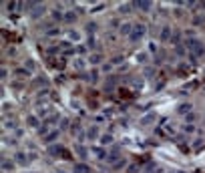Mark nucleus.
Here are the masks:
<instances>
[{
    "label": "nucleus",
    "instance_id": "nucleus-1",
    "mask_svg": "<svg viewBox=\"0 0 205 173\" xmlns=\"http://www.w3.org/2000/svg\"><path fill=\"white\" fill-rule=\"evenodd\" d=\"M143 34H145V24L137 22L135 26H133V34H131V36H133L135 40H139V39H141V36H143Z\"/></svg>",
    "mask_w": 205,
    "mask_h": 173
},
{
    "label": "nucleus",
    "instance_id": "nucleus-2",
    "mask_svg": "<svg viewBox=\"0 0 205 173\" xmlns=\"http://www.w3.org/2000/svg\"><path fill=\"white\" fill-rule=\"evenodd\" d=\"M101 143H102V145H109V143H113V135H101Z\"/></svg>",
    "mask_w": 205,
    "mask_h": 173
},
{
    "label": "nucleus",
    "instance_id": "nucleus-3",
    "mask_svg": "<svg viewBox=\"0 0 205 173\" xmlns=\"http://www.w3.org/2000/svg\"><path fill=\"white\" fill-rule=\"evenodd\" d=\"M57 137H58V131L54 129V133H48V135H46V137H44V141H46V143H50V141H54V139H57Z\"/></svg>",
    "mask_w": 205,
    "mask_h": 173
},
{
    "label": "nucleus",
    "instance_id": "nucleus-4",
    "mask_svg": "<svg viewBox=\"0 0 205 173\" xmlns=\"http://www.w3.org/2000/svg\"><path fill=\"white\" fill-rule=\"evenodd\" d=\"M203 22H205V16H203V14H197V16H195V20H193L195 26H201Z\"/></svg>",
    "mask_w": 205,
    "mask_h": 173
},
{
    "label": "nucleus",
    "instance_id": "nucleus-5",
    "mask_svg": "<svg viewBox=\"0 0 205 173\" xmlns=\"http://www.w3.org/2000/svg\"><path fill=\"white\" fill-rule=\"evenodd\" d=\"M161 39H163V40L165 39H171V28L169 26H165L163 30H161Z\"/></svg>",
    "mask_w": 205,
    "mask_h": 173
},
{
    "label": "nucleus",
    "instance_id": "nucleus-6",
    "mask_svg": "<svg viewBox=\"0 0 205 173\" xmlns=\"http://www.w3.org/2000/svg\"><path fill=\"white\" fill-rule=\"evenodd\" d=\"M12 167H14V165H12V161H10V159H4V161H2V169H6V171H10V169H12Z\"/></svg>",
    "mask_w": 205,
    "mask_h": 173
},
{
    "label": "nucleus",
    "instance_id": "nucleus-7",
    "mask_svg": "<svg viewBox=\"0 0 205 173\" xmlns=\"http://www.w3.org/2000/svg\"><path fill=\"white\" fill-rule=\"evenodd\" d=\"M65 20H66V22H75V20H76V14H75V12H66V14H65Z\"/></svg>",
    "mask_w": 205,
    "mask_h": 173
},
{
    "label": "nucleus",
    "instance_id": "nucleus-8",
    "mask_svg": "<svg viewBox=\"0 0 205 173\" xmlns=\"http://www.w3.org/2000/svg\"><path fill=\"white\" fill-rule=\"evenodd\" d=\"M16 161H18V165H26V155L18 153V155H16Z\"/></svg>",
    "mask_w": 205,
    "mask_h": 173
},
{
    "label": "nucleus",
    "instance_id": "nucleus-9",
    "mask_svg": "<svg viewBox=\"0 0 205 173\" xmlns=\"http://www.w3.org/2000/svg\"><path fill=\"white\" fill-rule=\"evenodd\" d=\"M89 62H91V65H97V62H101V54H93V57H89Z\"/></svg>",
    "mask_w": 205,
    "mask_h": 173
},
{
    "label": "nucleus",
    "instance_id": "nucleus-10",
    "mask_svg": "<svg viewBox=\"0 0 205 173\" xmlns=\"http://www.w3.org/2000/svg\"><path fill=\"white\" fill-rule=\"evenodd\" d=\"M71 36H72V40H76V43L80 40V34H79L76 30H71V32H68V39H71Z\"/></svg>",
    "mask_w": 205,
    "mask_h": 173
},
{
    "label": "nucleus",
    "instance_id": "nucleus-11",
    "mask_svg": "<svg viewBox=\"0 0 205 173\" xmlns=\"http://www.w3.org/2000/svg\"><path fill=\"white\" fill-rule=\"evenodd\" d=\"M183 131H185V133H193V125H191V123H187L185 127H183Z\"/></svg>",
    "mask_w": 205,
    "mask_h": 173
},
{
    "label": "nucleus",
    "instance_id": "nucleus-12",
    "mask_svg": "<svg viewBox=\"0 0 205 173\" xmlns=\"http://www.w3.org/2000/svg\"><path fill=\"white\" fill-rule=\"evenodd\" d=\"M193 119H195V113H187V117H185V121H187V123H191Z\"/></svg>",
    "mask_w": 205,
    "mask_h": 173
},
{
    "label": "nucleus",
    "instance_id": "nucleus-13",
    "mask_svg": "<svg viewBox=\"0 0 205 173\" xmlns=\"http://www.w3.org/2000/svg\"><path fill=\"white\" fill-rule=\"evenodd\" d=\"M137 6H139V8H143V10H147V8L151 6V4H147V2H139V4H137Z\"/></svg>",
    "mask_w": 205,
    "mask_h": 173
},
{
    "label": "nucleus",
    "instance_id": "nucleus-14",
    "mask_svg": "<svg viewBox=\"0 0 205 173\" xmlns=\"http://www.w3.org/2000/svg\"><path fill=\"white\" fill-rule=\"evenodd\" d=\"M129 24H123V26H121V32H123V34H127V32H129Z\"/></svg>",
    "mask_w": 205,
    "mask_h": 173
},
{
    "label": "nucleus",
    "instance_id": "nucleus-15",
    "mask_svg": "<svg viewBox=\"0 0 205 173\" xmlns=\"http://www.w3.org/2000/svg\"><path fill=\"white\" fill-rule=\"evenodd\" d=\"M111 69H113V66H111V65H102V66H101V71H102V73H109Z\"/></svg>",
    "mask_w": 205,
    "mask_h": 173
},
{
    "label": "nucleus",
    "instance_id": "nucleus-16",
    "mask_svg": "<svg viewBox=\"0 0 205 173\" xmlns=\"http://www.w3.org/2000/svg\"><path fill=\"white\" fill-rule=\"evenodd\" d=\"M89 137H91V139H95V137H97V129H91V133H89Z\"/></svg>",
    "mask_w": 205,
    "mask_h": 173
},
{
    "label": "nucleus",
    "instance_id": "nucleus-17",
    "mask_svg": "<svg viewBox=\"0 0 205 173\" xmlns=\"http://www.w3.org/2000/svg\"><path fill=\"white\" fill-rule=\"evenodd\" d=\"M52 18L54 20H61V12H52Z\"/></svg>",
    "mask_w": 205,
    "mask_h": 173
}]
</instances>
